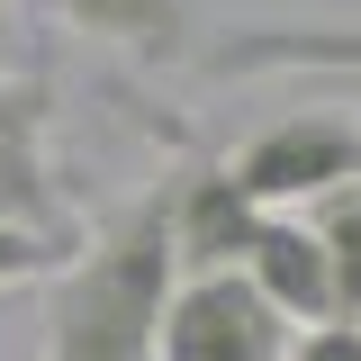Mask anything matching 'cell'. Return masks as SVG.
<instances>
[{"mask_svg": "<svg viewBox=\"0 0 361 361\" xmlns=\"http://www.w3.org/2000/svg\"><path fill=\"white\" fill-rule=\"evenodd\" d=\"M172 289H180L172 199H163V180H154L135 208H118L73 262L54 271V298H45V361H154Z\"/></svg>", "mask_w": 361, "mask_h": 361, "instance_id": "cell-1", "label": "cell"}, {"mask_svg": "<svg viewBox=\"0 0 361 361\" xmlns=\"http://www.w3.org/2000/svg\"><path fill=\"white\" fill-rule=\"evenodd\" d=\"M226 180L253 199V208H316L334 190L361 180V127L334 109H298V118H271L262 135H244L226 154Z\"/></svg>", "mask_w": 361, "mask_h": 361, "instance_id": "cell-2", "label": "cell"}, {"mask_svg": "<svg viewBox=\"0 0 361 361\" xmlns=\"http://www.w3.org/2000/svg\"><path fill=\"white\" fill-rule=\"evenodd\" d=\"M289 343H298V325L244 271H180L154 361H289Z\"/></svg>", "mask_w": 361, "mask_h": 361, "instance_id": "cell-3", "label": "cell"}, {"mask_svg": "<svg viewBox=\"0 0 361 361\" xmlns=\"http://www.w3.org/2000/svg\"><path fill=\"white\" fill-rule=\"evenodd\" d=\"M163 199H172V253L180 271H244L253 235H262L271 208H253L235 180H226L217 154H180L163 172Z\"/></svg>", "mask_w": 361, "mask_h": 361, "instance_id": "cell-4", "label": "cell"}, {"mask_svg": "<svg viewBox=\"0 0 361 361\" xmlns=\"http://www.w3.org/2000/svg\"><path fill=\"white\" fill-rule=\"evenodd\" d=\"M45 118L54 99L37 82L0 73V226H27L63 244V190H54V154H45Z\"/></svg>", "mask_w": 361, "mask_h": 361, "instance_id": "cell-5", "label": "cell"}, {"mask_svg": "<svg viewBox=\"0 0 361 361\" xmlns=\"http://www.w3.org/2000/svg\"><path fill=\"white\" fill-rule=\"evenodd\" d=\"M244 280H253L289 325H325V316H334V262H325L316 226L289 217V208H271V217H262L253 253H244Z\"/></svg>", "mask_w": 361, "mask_h": 361, "instance_id": "cell-6", "label": "cell"}, {"mask_svg": "<svg viewBox=\"0 0 361 361\" xmlns=\"http://www.w3.org/2000/svg\"><path fill=\"white\" fill-rule=\"evenodd\" d=\"M208 73L244 82V73H343L361 82V27H235L208 45Z\"/></svg>", "mask_w": 361, "mask_h": 361, "instance_id": "cell-7", "label": "cell"}, {"mask_svg": "<svg viewBox=\"0 0 361 361\" xmlns=\"http://www.w3.org/2000/svg\"><path fill=\"white\" fill-rule=\"evenodd\" d=\"M82 37L118 45V54H145V63H172L190 45V0H54Z\"/></svg>", "mask_w": 361, "mask_h": 361, "instance_id": "cell-8", "label": "cell"}, {"mask_svg": "<svg viewBox=\"0 0 361 361\" xmlns=\"http://www.w3.org/2000/svg\"><path fill=\"white\" fill-rule=\"evenodd\" d=\"M307 226H316V244H325V262H334V316L361 325V180L334 190V199H316Z\"/></svg>", "mask_w": 361, "mask_h": 361, "instance_id": "cell-9", "label": "cell"}, {"mask_svg": "<svg viewBox=\"0 0 361 361\" xmlns=\"http://www.w3.org/2000/svg\"><path fill=\"white\" fill-rule=\"evenodd\" d=\"M73 253L54 244V235H27V226H0V289H18V280H45V271H63Z\"/></svg>", "mask_w": 361, "mask_h": 361, "instance_id": "cell-10", "label": "cell"}, {"mask_svg": "<svg viewBox=\"0 0 361 361\" xmlns=\"http://www.w3.org/2000/svg\"><path fill=\"white\" fill-rule=\"evenodd\" d=\"M289 361H361V325L353 316H325V325H298Z\"/></svg>", "mask_w": 361, "mask_h": 361, "instance_id": "cell-11", "label": "cell"}, {"mask_svg": "<svg viewBox=\"0 0 361 361\" xmlns=\"http://www.w3.org/2000/svg\"><path fill=\"white\" fill-rule=\"evenodd\" d=\"M0 18H9V0H0Z\"/></svg>", "mask_w": 361, "mask_h": 361, "instance_id": "cell-12", "label": "cell"}]
</instances>
